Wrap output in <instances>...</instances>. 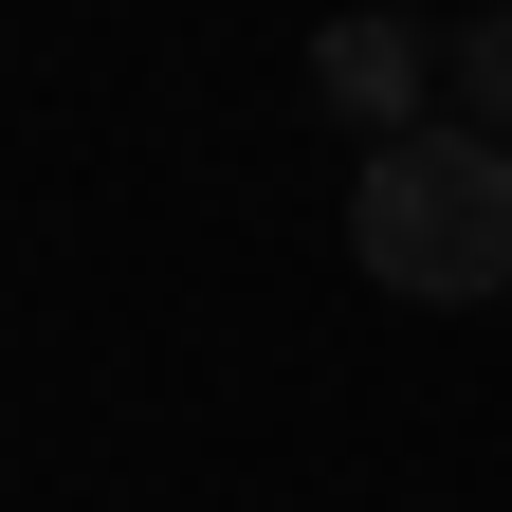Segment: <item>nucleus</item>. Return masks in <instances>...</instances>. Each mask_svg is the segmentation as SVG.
<instances>
[{"instance_id": "obj_1", "label": "nucleus", "mask_w": 512, "mask_h": 512, "mask_svg": "<svg viewBox=\"0 0 512 512\" xmlns=\"http://www.w3.org/2000/svg\"><path fill=\"white\" fill-rule=\"evenodd\" d=\"M348 256L403 311H476V293H512V147L494 128H403V147H366V183H348Z\"/></svg>"}, {"instance_id": "obj_2", "label": "nucleus", "mask_w": 512, "mask_h": 512, "mask_svg": "<svg viewBox=\"0 0 512 512\" xmlns=\"http://www.w3.org/2000/svg\"><path fill=\"white\" fill-rule=\"evenodd\" d=\"M311 92H330V128L403 147V128H439L421 92H458V55H439L421 19H330V37H311Z\"/></svg>"}, {"instance_id": "obj_3", "label": "nucleus", "mask_w": 512, "mask_h": 512, "mask_svg": "<svg viewBox=\"0 0 512 512\" xmlns=\"http://www.w3.org/2000/svg\"><path fill=\"white\" fill-rule=\"evenodd\" d=\"M458 128H494V147H512V0L458 37Z\"/></svg>"}]
</instances>
